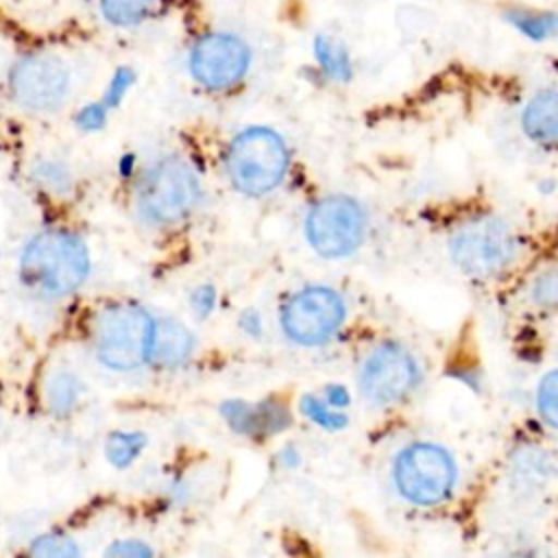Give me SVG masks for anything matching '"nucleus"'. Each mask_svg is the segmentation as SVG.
Returning <instances> with one entry per match:
<instances>
[{"label": "nucleus", "instance_id": "1", "mask_svg": "<svg viewBox=\"0 0 558 558\" xmlns=\"http://www.w3.org/2000/svg\"><path fill=\"white\" fill-rule=\"evenodd\" d=\"M87 244L68 229H41L26 240L17 259V281L37 301H61L89 277Z\"/></svg>", "mask_w": 558, "mask_h": 558}, {"label": "nucleus", "instance_id": "2", "mask_svg": "<svg viewBox=\"0 0 558 558\" xmlns=\"http://www.w3.org/2000/svg\"><path fill=\"white\" fill-rule=\"evenodd\" d=\"M201 192V179L192 163L166 155L142 170L135 185V207L150 225H174L196 209Z\"/></svg>", "mask_w": 558, "mask_h": 558}, {"label": "nucleus", "instance_id": "3", "mask_svg": "<svg viewBox=\"0 0 558 558\" xmlns=\"http://www.w3.org/2000/svg\"><path fill=\"white\" fill-rule=\"evenodd\" d=\"M290 168V150L283 137L268 126H248L227 146L225 172L231 185L246 196L272 192Z\"/></svg>", "mask_w": 558, "mask_h": 558}, {"label": "nucleus", "instance_id": "4", "mask_svg": "<svg viewBox=\"0 0 558 558\" xmlns=\"http://www.w3.org/2000/svg\"><path fill=\"white\" fill-rule=\"evenodd\" d=\"M155 320L133 303L102 307L92 327V344L98 362L111 371H133L148 360Z\"/></svg>", "mask_w": 558, "mask_h": 558}, {"label": "nucleus", "instance_id": "5", "mask_svg": "<svg viewBox=\"0 0 558 558\" xmlns=\"http://www.w3.org/2000/svg\"><path fill=\"white\" fill-rule=\"evenodd\" d=\"M449 251L462 272L471 277H493L514 262L519 240L506 220L477 216L456 229Z\"/></svg>", "mask_w": 558, "mask_h": 558}, {"label": "nucleus", "instance_id": "6", "mask_svg": "<svg viewBox=\"0 0 558 558\" xmlns=\"http://www.w3.org/2000/svg\"><path fill=\"white\" fill-rule=\"evenodd\" d=\"M456 482L451 456L432 442L405 447L395 462V484L401 497L416 506H434L447 499Z\"/></svg>", "mask_w": 558, "mask_h": 558}, {"label": "nucleus", "instance_id": "7", "mask_svg": "<svg viewBox=\"0 0 558 558\" xmlns=\"http://www.w3.org/2000/svg\"><path fill=\"white\" fill-rule=\"evenodd\" d=\"M366 216L357 201L344 194L325 196L312 205L305 218L310 246L329 259L351 255L364 240Z\"/></svg>", "mask_w": 558, "mask_h": 558}, {"label": "nucleus", "instance_id": "8", "mask_svg": "<svg viewBox=\"0 0 558 558\" xmlns=\"http://www.w3.org/2000/svg\"><path fill=\"white\" fill-rule=\"evenodd\" d=\"M251 68V48L233 33L201 35L187 54L192 78L211 92L231 89Z\"/></svg>", "mask_w": 558, "mask_h": 558}, {"label": "nucleus", "instance_id": "9", "mask_svg": "<svg viewBox=\"0 0 558 558\" xmlns=\"http://www.w3.org/2000/svg\"><path fill=\"white\" fill-rule=\"evenodd\" d=\"M344 320V301L325 286H310L296 292L281 312L286 336L299 344L314 347L329 340Z\"/></svg>", "mask_w": 558, "mask_h": 558}, {"label": "nucleus", "instance_id": "10", "mask_svg": "<svg viewBox=\"0 0 558 558\" xmlns=\"http://www.w3.org/2000/svg\"><path fill=\"white\" fill-rule=\"evenodd\" d=\"M9 87L22 107L33 111H50L57 109L68 96L70 70L54 54H28L11 70Z\"/></svg>", "mask_w": 558, "mask_h": 558}, {"label": "nucleus", "instance_id": "11", "mask_svg": "<svg viewBox=\"0 0 558 558\" xmlns=\"http://www.w3.org/2000/svg\"><path fill=\"white\" fill-rule=\"evenodd\" d=\"M418 379V368L412 355L399 344L377 347L360 371V388L366 399L377 405H388L405 397Z\"/></svg>", "mask_w": 558, "mask_h": 558}, {"label": "nucleus", "instance_id": "12", "mask_svg": "<svg viewBox=\"0 0 558 558\" xmlns=\"http://www.w3.org/2000/svg\"><path fill=\"white\" fill-rule=\"evenodd\" d=\"M222 414L235 432L248 434V436H268L286 429L290 423V414L286 405L277 401H259V403L227 401L222 405Z\"/></svg>", "mask_w": 558, "mask_h": 558}, {"label": "nucleus", "instance_id": "13", "mask_svg": "<svg viewBox=\"0 0 558 558\" xmlns=\"http://www.w3.org/2000/svg\"><path fill=\"white\" fill-rule=\"evenodd\" d=\"M192 333L181 323L170 318L155 320L148 360L159 366H179L192 353Z\"/></svg>", "mask_w": 558, "mask_h": 558}, {"label": "nucleus", "instance_id": "14", "mask_svg": "<svg viewBox=\"0 0 558 558\" xmlns=\"http://www.w3.org/2000/svg\"><path fill=\"white\" fill-rule=\"evenodd\" d=\"M556 92L543 89L534 94L521 113L523 133L538 146L551 148L556 144Z\"/></svg>", "mask_w": 558, "mask_h": 558}, {"label": "nucleus", "instance_id": "15", "mask_svg": "<svg viewBox=\"0 0 558 558\" xmlns=\"http://www.w3.org/2000/svg\"><path fill=\"white\" fill-rule=\"evenodd\" d=\"M81 395H83L81 379L70 368H54L44 379L41 399L46 410L52 416H68L70 412H74V408L81 401Z\"/></svg>", "mask_w": 558, "mask_h": 558}, {"label": "nucleus", "instance_id": "16", "mask_svg": "<svg viewBox=\"0 0 558 558\" xmlns=\"http://www.w3.org/2000/svg\"><path fill=\"white\" fill-rule=\"evenodd\" d=\"M312 52H314V59L320 65L323 74L329 81L347 83L351 78V57H349V50L336 37L316 35L314 44H312Z\"/></svg>", "mask_w": 558, "mask_h": 558}, {"label": "nucleus", "instance_id": "17", "mask_svg": "<svg viewBox=\"0 0 558 558\" xmlns=\"http://www.w3.org/2000/svg\"><path fill=\"white\" fill-rule=\"evenodd\" d=\"M506 20L527 39L543 41L551 39L556 33V15L549 11H534V9H508Z\"/></svg>", "mask_w": 558, "mask_h": 558}, {"label": "nucleus", "instance_id": "18", "mask_svg": "<svg viewBox=\"0 0 558 558\" xmlns=\"http://www.w3.org/2000/svg\"><path fill=\"white\" fill-rule=\"evenodd\" d=\"M157 0H100L102 17L113 26H137L155 11Z\"/></svg>", "mask_w": 558, "mask_h": 558}, {"label": "nucleus", "instance_id": "19", "mask_svg": "<svg viewBox=\"0 0 558 558\" xmlns=\"http://www.w3.org/2000/svg\"><path fill=\"white\" fill-rule=\"evenodd\" d=\"M26 558H83V554L70 534L44 532L31 541Z\"/></svg>", "mask_w": 558, "mask_h": 558}, {"label": "nucleus", "instance_id": "20", "mask_svg": "<svg viewBox=\"0 0 558 558\" xmlns=\"http://www.w3.org/2000/svg\"><path fill=\"white\" fill-rule=\"evenodd\" d=\"M144 449V436L140 432H113L105 442V456L107 460L124 469L129 466Z\"/></svg>", "mask_w": 558, "mask_h": 558}, {"label": "nucleus", "instance_id": "21", "mask_svg": "<svg viewBox=\"0 0 558 558\" xmlns=\"http://www.w3.org/2000/svg\"><path fill=\"white\" fill-rule=\"evenodd\" d=\"M301 410L312 423H316L325 429H340L347 425V416L342 412H338L336 408L323 403L320 399H316L312 395H305L301 399Z\"/></svg>", "mask_w": 558, "mask_h": 558}, {"label": "nucleus", "instance_id": "22", "mask_svg": "<svg viewBox=\"0 0 558 558\" xmlns=\"http://www.w3.org/2000/svg\"><path fill=\"white\" fill-rule=\"evenodd\" d=\"M536 412L538 416L549 425L556 427V414H558V381L556 371H549L536 388Z\"/></svg>", "mask_w": 558, "mask_h": 558}, {"label": "nucleus", "instance_id": "23", "mask_svg": "<svg viewBox=\"0 0 558 558\" xmlns=\"http://www.w3.org/2000/svg\"><path fill=\"white\" fill-rule=\"evenodd\" d=\"M33 177L37 185L50 194H65L70 190V174L59 163H41Z\"/></svg>", "mask_w": 558, "mask_h": 558}, {"label": "nucleus", "instance_id": "24", "mask_svg": "<svg viewBox=\"0 0 558 558\" xmlns=\"http://www.w3.org/2000/svg\"><path fill=\"white\" fill-rule=\"evenodd\" d=\"M133 81H135L133 70H129V68H118L116 74H113L111 81H109V87H107V92H105L100 105H102L107 111L113 109V107H118V105L122 102V98L126 96V92L131 89Z\"/></svg>", "mask_w": 558, "mask_h": 558}, {"label": "nucleus", "instance_id": "25", "mask_svg": "<svg viewBox=\"0 0 558 558\" xmlns=\"http://www.w3.org/2000/svg\"><path fill=\"white\" fill-rule=\"evenodd\" d=\"M102 558H153V549L142 541L122 538V541L111 543L105 549Z\"/></svg>", "mask_w": 558, "mask_h": 558}, {"label": "nucleus", "instance_id": "26", "mask_svg": "<svg viewBox=\"0 0 558 558\" xmlns=\"http://www.w3.org/2000/svg\"><path fill=\"white\" fill-rule=\"evenodd\" d=\"M532 294H534V301L538 305L554 307V303H556V275H554V270H547L545 275H541L536 279Z\"/></svg>", "mask_w": 558, "mask_h": 558}, {"label": "nucleus", "instance_id": "27", "mask_svg": "<svg viewBox=\"0 0 558 558\" xmlns=\"http://www.w3.org/2000/svg\"><path fill=\"white\" fill-rule=\"evenodd\" d=\"M107 113H109V111H107L100 102H92V105H87V107L81 109V113L76 116V122H78V126L85 129V131H96V129H100V126L105 124Z\"/></svg>", "mask_w": 558, "mask_h": 558}, {"label": "nucleus", "instance_id": "28", "mask_svg": "<svg viewBox=\"0 0 558 558\" xmlns=\"http://www.w3.org/2000/svg\"><path fill=\"white\" fill-rule=\"evenodd\" d=\"M192 303H194V310L198 314H207L211 310V303H214V290L211 288L196 290L194 296H192Z\"/></svg>", "mask_w": 558, "mask_h": 558}, {"label": "nucleus", "instance_id": "29", "mask_svg": "<svg viewBox=\"0 0 558 558\" xmlns=\"http://www.w3.org/2000/svg\"><path fill=\"white\" fill-rule=\"evenodd\" d=\"M329 403H331V408H340V405H347V403H349V397L344 395L342 388H331Z\"/></svg>", "mask_w": 558, "mask_h": 558}]
</instances>
